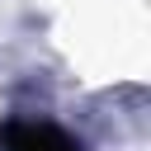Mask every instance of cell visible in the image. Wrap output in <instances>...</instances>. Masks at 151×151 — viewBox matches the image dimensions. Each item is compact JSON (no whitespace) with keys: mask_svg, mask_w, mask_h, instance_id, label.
Segmentation results:
<instances>
[{"mask_svg":"<svg viewBox=\"0 0 151 151\" xmlns=\"http://www.w3.org/2000/svg\"><path fill=\"white\" fill-rule=\"evenodd\" d=\"M5 151H80L66 132H57L52 123H9L0 137Z\"/></svg>","mask_w":151,"mask_h":151,"instance_id":"obj_1","label":"cell"}]
</instances>
